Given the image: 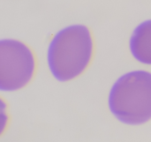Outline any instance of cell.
<instances>
[{"label":"cell","mask_w":151,"mask_h":142,"mask_svg":"<svg viewBox=\"0 0 151 142\" xmlns=\"http://www.w3.org/2000/svg\"><path fill=\"white\" fill-rule=\"evenodd\" d=\"M95 43L90 29L75 24L59 30L50 40L47 50V64L52 76L66 82L81 76L89 66Z\"/></svg>","instance_id":"1"},{"label":"cell","mask_w":151,"mask_h":142,"mask_svg":"<svg viewBox=\"0 0 151 142\" xmlns=\"http://www.w3.org/2000/svg\"><path fill=\"white\" fill-rule=\"evenodd\" d=\"M108 105L121 123L140 126L151 120V72L136 70L121 75L112 85Z\"/></svg>","instance_id":"2"},{"label":"cell","mask_w":151,"mask_h":142,"mask_svg":"<svg viewBox=\"0 0 151 142\" xmlns=\"http://www.w3.org/2000/svg\"><path fill=\"white\" fill-rule=\"evenodd\" d=\"M36 59L32 49L15 39L0 40V90L14 92L32 80Z\"/></svg>","instance_id":"3"},{"label":"cell","mask_w":151,"mask_h":142,"mask_svg":"<svg viewBox=\"0 0 151 142\" xmlns=\"http://www.w3.org/2000/svg\"><path fill=\"white\" fill-rule=\"evenodd\" d=\"M129 49L136 61L151 65V19L142 21L134 29L129 40Z\"/></svg>","instance_id":"4"}]
</instances>
